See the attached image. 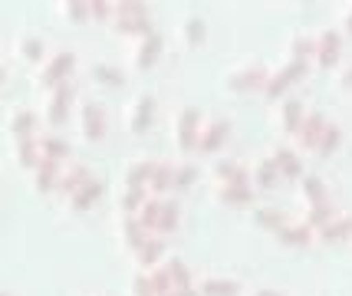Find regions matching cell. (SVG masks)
I'll list each match as a JSON object with an SVG mask.
<instances>
[{
	"label": "cell",
	"mask_w": 352,
	"mask_h": 296,
	"mask_svg": "<svg viewBox=\"0 0 352 296\" xmlns=\"http://www.w3.org/2000/svg\"><path fill=\"white\" fill-rule=\"evenodd\" d=\"M307 69H309V62L290 60L287 66H280V69H274V73L267 76V82H263L261 93L267 95V99H276V95H283V93H287V89L293 86V82H300V79L307 76Z\"/></svg>",
	"instance_id": "obj_1"
},
{
	"label": "cell",
	"mask_w": 352,
	"mask_h": 296,
	"mask_svg": "<svg viewBox=\"0 0 352 296\" xmlns=\"http://www.w3.org/2000/svg\"><path fill=\"white\" fill-rule=\"evenodd\" d=\"M201 125H204L201 109H195V106H184V109L178 112V119H175V139H178V148H182V152L198 148Z\"/></svg>",
	"instance_id": "obj_2"
},
{
	"label": "cell",
	"mask_w": 352,
	"mask_h": 296,
	"mask_svg": "<svg viewBox=\"0 0 352 296\" xmlns=\"http://www.w3.org/2000/svg\"><path fill=\"white\" fill-rule=\"evenodd\" d=\"M73 99H76V86H73V79H66L60 86H53L50 89V99H46V122L50 125H63L69 119V106H73Z\"/></svg>",
	"instance_id": "obj_3"
},
{
	"label": "cell",
	"mask_w": 352,
	"mask_h": 296,
	"mask_svg": "<svg viewBox=\"0 0 352 296\" xmlns=\"http://www.w3.org/2000/svg\"><path fill=\"white\" fill-rule=\"evenodd\" d=\"M270 76V69L263 62H250V66H241L228 76V89L230 93H254V89H263V82Z\"/></svg>",
	"instance_id": "obj_4"
},
{
	"label": "cell",
	"mask_w": 352,
	"mask_h": 296,
	"mask_svg": "<svg viewBox=\"0 0 352 296\" xmlns=\"http://www.w3.org/2000/svg\"><path fill=\"white\" fill-rule=\"evenodd\" d=\"M73 66H76V56H73L69 49H63V53H56V56H50V62L40 69V86H43V89H53V86L66 82V79L73 76Z\"/></svg>",
	"instance_id": "obj_5"
},
{
	"label": "cell",
	"mask_w": 352,
	"mask_h": 296,
	"mask_svg": "<svg viewBox=\"0 0 352 296\" xmlns=\"http://www.w3.org/2000/svg\"><path fill=\"white\" fill-rule=\"evenodd\" d=\"M230 135V119H208V122L201 125V135H198V152H204V155H214L217 148L228 141Z\"/></svg>",
	"instance_id": "obj_6"
},
{
	"label": "cell",
	"mask_w": 352,
	"mask_h": 296,
	"mask_svg": "<svg viewBox=\"0 0 352 296\" xmlns=\"http://www.w3.org/2000/svg\"><path fill=\"white\" fill-rule=\"evenodd\" d=\"M339 56H342V33L339 30H322L316 36V53H313V60L320 62L322 69H329V66H336Z\"/></svg>",
	"instance_id": "obj_7"
},
{
	"label": "cell",
	"mask_w": 352,
	"mask_h": 296,
	"mask_svg": "<svg viewBox=\"0 0 352 296\" xmlns=\"http://www.w3.org/2000/svg\"><path fill=\"white\" fill-rule=\"evenodd\" d=\"M79 115H82V135L89 141H99L106 135V109L96 102V99H86L79 106Z\"/></svg>",
	"instance_id": "obj_8"
},
{
	"label": "cell",
	"mask_w": 352,
	"mask_h": 296,
	"mask_svg": "<svg viewBox=\"0 0 352 296\" xmlns=\"http://www.w3.org/2000/svg\"><path fill=\"white\" fill-rule=\"evenodd\" d=\"M211 172H214L217 185H250V172H247L237 158H217Z\"/></svg>",
	"instance_id": "obj_9"
},
{
	"label": "cell",
	"mask_w": 352,
	"mask_h": 296,
	"mask_svg": "<svg viewBox=\"0 0 352 296\" xmlns=\"http://www.w3.org/2000/svg\"><path fill=\"white\" fill-rule=\"evenodd\" d=\"M155 119V95H138L135 102H132V112H129V128L142 135V132H148V125Z\"/></svg>",
	"instance_id": "obj_10"
},
{
	"label": "cell",
	"mask_w": 352,
	"mask_h": 296,
	"mask_svg": "<svg viewBox=\"0 0 352 296\" xmlns=\"http://www.w3.org/2000/svg\"><path fill=\"white\" fill-rule=\"evenodd\" d=\"M322 128H326V115H322V112H307V119H303V125H300L296 139H300V145H303V148L316 152Z\"/></svg>",
	"instance_id": "obj_11"
},
{
	"label": "cell",
	"mask_w": 352,
	"mask_h": 296,
	"mask_svg": "<svg viewBox=\"0 0 352 296\" xmlns=\"http://www.w3.org/2000/svg\"><path fill=\"white\" fill-rule=\"evenodd\" d=\"M102 191H106V185H102L99 178H89L86 185L76 187V191L69 194V207H73V211H89L92 204L102 198Z\"/></svg>",
	"instance_id": "obj_12"
},
{
	"label": "cell",
	"mask_w": 352,
	"mask_h": 296,
	"mask_svg": "<svg viewBox=\"0 0 352 296\" xmlns=\"http://www.w3.org/2000/svg\"><path fill=\"white\" fill-rule=\"evenodd\" d=\"M162 49H165V43H162V36H158V30L148 33V36H142L135 47V66L138 69H148V66H155V60L162 56Z\"/></svg>",
	"instance_id": "obj_13"
},
{
	"label": "cell",
	"mask_w": 352,
	"mask_h": 296,
	"mask_svg": "<svg viewBox=\"0 0 352 296\" xmlns=\"http://www.w3.org/2000/svg\"><path fill=\"white\" fill-rule=\"evenodd\" d=\"M307 119V109H303V102L300 99H283V106H280V128L287 132V135H296L300 132V125Z\"/></svg>",
	"instance_id": "obj_14"
},
{
	"label": "cell",
	"mask_w": 352,
	"mask_h": 296,
	"mask_svg": "<svg viewBox=\"0 0 352 296\" xmlns=\"http://www.w3.org/2000/svg\"><path fill=\"white\" fill-rule=\"evenodd\" d=\"M89 178H92V174H89V168H86V165H63L60 178H56V191H60V194H73V191H76V187H82Z\"/></svg>",
	"instance_id": "obj_15"
},
{
	"label": "cell",
	"mask_w": 352,
	"mask_h": 296,
	"mask_svg": "<svg viewBox=\"0 0 352 296\" xmlns=\"http://www.w3.org/2000/svg\"><path fill=\"white\" fill-rule=\"evenodd\" d=\"M63 165L60 161H50V158H40V165L33 168V187L36 191H56V178H60Z\"/></svg>",
	"instance_id": "obj_16"
},
{
	"label": "cell",
	"mask_w": 352,
	"mask_h": 296,
	"mask_svg": "<svg viewBox=\"0 0 352 296\" xmlns=\"http://www.w3.org/2000/svg\"><path fill=\"white\" fill-rule=\"evenodd\" d=\"M276 161V168H280V178H287V181H296V178H303V161H300V155L293 152V148H276L274 155H270Z\"/></svg>",
	"instance_id": "obj_17"
},
{
	"label": "cell",
	"mask_w": 352,
	"mask_h": 296,
	"mask_svg": "<svg viewBox=\"0 0 352 296\" xmlns=\"http://www.w3.org/2000/svg\"><path fill=\"white\" fill-rule=\"evenodd\" d=\"M276 181H280V168H276V161L270 155L261 158V161L254 165V172H250V185L261 187V191H270V187H276Z\"/></svg>",
	"instance_id": "obj_18"
},
{
	"label": "cell",
	"mask_w": 352,
	"mask_h": 296,
	"mask_svg": "<svg viewBox=\"0 0 352 296\" xmlns=\"http://www.w3.org/2000/svg\"><path fill=\"white\" fill-rule=\"evenodd\" d=\"M178 220H182V204L175 201V198H162V214H158V220H155L152 234H158V237L171 234V231L178 227Z\"/></svg>",
	"instance_id": "obj_19"
},
{
	"label": "cell",
	"mask_w": 352,
	"mask_h": 296,
	"mask_svg": "<svg viewBox=\"0 0 352 296\" xmlns=\"http://www.w3.org/2000/svg\"><path fill=\"white\" fill-rule=\"evenodd\" d=\"M112 27H116V33H125V36H148V33H155L152 20L148 16H119L112 14Z\"/></svg>",
	"instance_id": "obj_20"
},
{
	"label": "cell",
	"mask_w": 352,
	"mask_h": 296,
	"mask_svg": "<svg viewBox=\"0 0 352 296\" xmlns=\"http://www.w3.org/2000/svg\"><path fill=\"white\" fill-rule=\"evenodd\" d=\"M155 168H158V161L155 158H142V161H132L129 168H125V187H148L152 181Z\"/></svg>",
	"instance_id": "obj_21"
},
{
	"label": "cell",
	"mask_w": 352,
	"mask_h": 296,
	"mask_svg": "<svg viewBox=\"0 0 352 296\" xmlns=\"http://www.w3.org/2000/svg\"><path fill=\"white\" fill-rule=\"evenodd\" d=\"M162 257H165V237H158V234H152L145 244H142V247L135 250L138 266H145V270L158 266V264H162Z\"/></svg>",
	"instance_id": "obj_22"
},
{
	"label": "cell",
	"mask_w": 352,
	"mask_h": 296,
	"mask_svg": "<svg viewBox=\"0 0 352 296\" xmlns=\"http://www.w3.org/2000/svg\"><path fill=\"white\" fill-rule=\"evenodd\" d=\"M316 234H320V240H326V244L346 240V237H352V218H349V214H336L329 224H322Z\"/></svg>",
	"instance_id": "obj_23"
},
{
	"label": "cell",
	"mask_w": 352,
	"mask_h": 296,
	"mask_svg": "<svg viewBox=\"0 0 352 296\" xmlns=\"http://www.w3.org/2000/svg\"><path fill=\"white\" fill-rule=\"evenodd\" d=\"M168 191H175V165L158 161L152 181H148V194H152V198H162V194H168Z\"/></svg>",
	"instance_id": "obj_24"
},
{
	"label": "cell",
	"mask_w": 352,
	"mask_h": 296,
	"mask_svg": "<svg viewBox=\"0 0 352 296\" xmlns=\"http://www.w3.org/2000/svg\"><path fill=\"white\" fill-rule=\"evenodd\" d=\"M148 237H152V234L142 227V220H138L135 214H122V240H125V247L132 250V253H135V250L142 247Z\"/></svg>",
	"instance_id": "obj_25"
},
{
	"label": "cell",
	"mask_w": 352,
	"mask_h": 296,
	"mask_svg": "<svg viewBox=\"0 0 352 296\" xmlns=\"http://www.w3.org/2000/svg\"><path fill=\"white\" fill-rule=\"evenodd\" d=\"M198 293L201 296H237L241 293V283L230 280V277H204Z\"/></svg>",
	"instance_id": "obj_26"
},
{
	"label": "cell",
	"mask_w": 352,
	"mask_h": 296,
	"mask_svg": "<svg viewBox=\"0 0 352 296\" xmlns=\"http://www.w3.org/2000/svg\"><path fill=\"white\" fill-rule=\"evenodd\" d=\"M40 141V158H50V161H60V165H66V158H69V141L60 139V135H43Z\"/></svg>",
	"instance_id": "obj_27"
},
{
	"label": "cell",
	"mask_w": 352,
	"mask_h": 296,
	"mask_svg": "<svg viewBox=\"0 0 352 296\" xmlns=\"http://www.w3.org/2000/svg\"><path fill=\"white\" fill-rule=\"evenodd\" d=\"M254 198V185H217V201L230 204V207H241Z\"/></svg>",
	"instance_id": "obj_28"
},
{
	"label": "cell",
	"mask_w": 352,
	"mask_h": 296,
	"mask_svg": "<svg viewBox=\"0 0 352 296\" xmlns=\"http://www.w3.org/2000/svg\"><path fill=\"white\" fill-rule=\"evenodd\" d=\"M10 135H14V139H30V135H36V115H33V109H16L14 115H10Z\"/></svg>",
	"instance_id": "obj_29"
},
{
	"label": "cell",
	"mask_w": 352,
	"mask_h": 296,
	"mask_svg": "<svg viewBox=\"0 0 352 296\" xmlns=\"http://www.w3.org/2000/svg\"><path fill=\"white\" fill-rule=\"evenodd\" d=\"M300 185H303V198H307L309 207L329 201V191H326V185H322V178H316V174H303Z\"/></svg>",
	"instance_id": "obj_30"
},
{
	"label": "cell",
	"mask_w": 352,
	"mask_h": 296,
	"mask_svg": "<svg viewBox=\"0 0 352 296\" xmlns=\"http://www.w3.org/2000/svg\"><path fill=\"white\" fill-rule=\"evenodd\" d=\"M16 161H20L23 168H30V172L40 165V141H36V135L16 139Z\"/></svg>",
	"instance_id": "obj_31"
},
{
	"label": "cell",
	"mask_w": 352,
	"mask_h": 296,
	"mask_svg": "<svg viewBox=\"0 0 352 296\" xmlns=\"http://www.w3.org/2000/svg\"><path fill=\"white\" fill-rule=\"evenodd\" d=\"M280 237V244H290V247H307L309 240H313V231H309L307 224H287L283 231H276Z\"/></svg>",
	"instance_id": "obj_32"
},
{
	"label": "cell",
	"mask_w": 352,
	"mask_h": 296,
	"mask_svg": "<svg viewBox=\"0 0 352 296\" xmlns=\"http://www.w3.org/2000/svg\"><path fill=\"white\" fill-rule=\"evenodd\" d=\"M254 220H257V224H261L263 231H283V227H287V224H290V220H287V214H283V211H276V207H257V211H254Z\"/></svg>",
	"instance_id": "obj_33"
},
{
	"label": "cell",
	"mask_w": 352,
	"mask_h": 296,
	"mask_svg": "<svg viewBox=\"0 0 352 296\" xmlns=\"http://www.w3.org/2000/svg\"><path fill=\"white\" fill-rule=\"evenodd\" d=\"M333 218H336V207H333V204L326 201V204H316V207H307V218H303V224H307L309 231L316 234V231H320L322 224H329Z\"/></svg>",
	"instance_id": "obj_34"
},
{
	"label": "cell",
	"mask_w": 352,
	"mask_h": 296,
	"mask_svg": "<svg viewBox=\"0 0 352 296\" xmlns=\"http://www.w3.org/2000/svg\"><path fill=\"white\" fill-rule=\"evenodd\" d=\"M339 145H342V128H339L336 122H326V128H322V135H320V145H316V152H320V155H333Z\"/></svg>",
	"instance_id": "obj_35"
},
{
	"label": "cell",
	"mask_w": 352,
	"mask_h": 296,
	"mask_svg": "<svg viewBox=\"0 0 352 296\" xmlns=\"http://www.w3.org/2000/svg\"><path fill=\"white\" fill-rule=\"evenodd\" d=\"M145 201H148V187H125L119 207H122V214H138V207Z\"/></svg>",
	"instance_id": "obj_36"
},
{
	"label": "cell",
	"mask_w": 352,
	"mask_h": 296,
	"mask_svg": "<svg viewBox=\"0 0 352 296\" xmlns=\"http://www.w3.org/2000/svg\"><path fill=\"white\" fill-rule=\"evenodd\" d=\"M162 264H165V270L171 273L175 290H178V286H195V283H191V270H188V264H184L182 257H168V260H162Z\"/></svg>",
	"instance_id": "obj_37"
},
{
	"label": "cell",
	"mask_w": 352,
	"mask_h": 296,
	"mask_svg": "<svg viewBox=\"0 0 352 296\" xmlns=\"http://www.w3.org/2000/svg\"><path fill=\"white\" fill-rule=\"evenodd\" d=\"M92 79L102 82V86H125V73L116 69V66H109V62H96L92 66Z\"/></svg>",
	"instance_id": "obj_38"
},
{
	"label": "cell",
	"mask_w": 352,
	"mask_h": 296,
	"mask_svg": "<svg viewBox=\"0 0 352 296\" xmlns=\"http://www.w3.org/2000/svg\"><path fill=\"white\" fill-rule=\"evenodd\" d=\"M313 53H316V40H313V36H293L290 40V60L309 62Z\"/></svg>",
	"instance_id": "obj_39"
},
{
	"label": "cell",
	"mask_w": 352,
	"mask_h": 296,
	"mask_svg": "<svg viewBox=\"0 0 352 296\" xmlns=\"http://www.w3.org/2000/svg\"><path fill=\"white\" fill-rule=\"evenodd\" d=\"M148 283H152L155 296H168L171 290H175V283H171V273L165 270V264H158L148 270Z\"/></svg>",
	"instance_id": "obj_40"
},
{
	"label": "cell",
	"mask_w": 352,
	"mask_h": 296,
	"mask_svg": "<svg viewBox=\"0 0 352 296\" xmlns=\"http://www.w3.org/2000/svg\"><path fill=\"white\" fill-rule=\"evenodd\" d=\"M158 214H162V198H152V194H148V201L138 207L135 218L142 220V227H145V231L152 234V231H155V220H158Z\"/></svg>",
	"instance_id": "obj_41"
},
{
	"label": "cell",
	"mask_w": 352,
	"mask_h": 296,
	"mask_svg": "<svg viewBox=\"0 0 352 296\" xmlns=\"http://www.w3.org/2000/svg\"><path fill=\"white\" fill-rule=\"evenodd\" d=\"M20 56L27 62H40L43 60V40L40 36H23L20 40Z\"/></svg>",
	"instance_id": "obj_42"
},
{
	"label": "cell",
	"mask_w": 352,
	"mask_h": 296,
	"mask_svg": "<svg viewBox=\"0 0 352 296\" xmlns=\"http://www.w3.org/2000/svg\"><path fill=\"white\" fill-rule=\"evenodd\" d=\"M195 178H198V168L191 165V161H182V165H175V191H184V187L195 185Z\"/></svg>",
	"instance_id": "obj_43"
},
{
	"label": "cell",
	"mask_w": 352,
	"mask_h": 296,
	"mask_svg": "<svg viewBox=\"0 0 352 296\" xmlns=\"http://www.w3.org/2000/svg\"><path fill=\"white\" fill-rule=\"evenodd\" d=\"M208 36V23L201 20V16H191V20H184V40L195 47V43H201Z\"/></svg>",
	"instance_id": "obj_44"
},
{
	"label": "cell",
	"mask_w": 352,
	"mask_h": 296,
	"mask_svg": "<svg viewBox=\"0 0 352 296\" xmlns=\"http://www.w3.org/2000/svg\"><path fill=\"white\" fill-rule=\"evenodd\" d=\"M63 10H66V16H69V20H86V16H89V0H66V3H63Z\"/></svg>",
	"instance_id": "obj_45"
},
{
	"label": "cell",
	"mask_w": 352,
	"mask_h": 296,
	"mask_svg": "<svg viewBox=\"0 0 352 296\" xmlns=\"http://www.w3.org/2000/svg\"><path fill=\"white\" fill-rule=\"evenodd\" d=\"M132 296H155L152 283H148V270H142L132 277Z\"/></svg>",
	"instance_id": "obj_46"
},
{
	"label": "cell",
	"mask_w": 352,
	"mask_h": 296,
	"mask_svg": "<svg viewBox=\"0 0 352 296\" xmlns=\"http://www.w3.org/2000/svg\"><path fill=\"white\" fill-rule=\"evenodd\" d=\"M89 16L109 20V16H112V3H109V0H89Z\"/></svg>",
	"instance_id": "obj_47"
},
{
	"label": "cell",
	"mask_w": 352,
	"mask_h": 296,
	"mask_svg": "<svg viewBox=\"0 0 352 296\" xmlns=\"http://www.w3.org/2000/svg\"><path fill=\"white\" fill-rule=\"evenodd\" d=\"M168 296H201L198 286H178V290H171Z\"/></svg>",
	"instance_id": "obj_48"
},
{
	"label": "cell",
	"mask_w": 352,
	"mask_h": 296,
	"mask_svg": "<svg viewBox=\"0 0 352 296\" xmlns=\"http://www.w3.org/2000/svg\"><path fill=\"white\" fill-rule=\"evenodd\" d=\"M339 86L352 89V66H346V69H342V76H339Z\"/></svg>",
	"instance_id": "obj_49"
},
{
	"label": "cell",
	"mask_w": 352,
	"mask_h": 296,
	"mask_svg": "<svg viewBox=\"0 0 352 296\" xmlns=\"http://www.w3.org/2000/svg\"><path fill=\"white\" fill-rule=\"evenodd\" d=\"M254 296H283V293H280V290H267V286H263V290H257Z\"/></svg>",
	"instance_id": "obj_50"
},
{
	"label": "cell",
	"mask_w": 352,
	"mask_h": 296,
	"mask_svg": "<svg viewBox=\"0 0 352 296\" xmlns=\"http://www.w3.org/2000/svg\"><path fill=\"white\" fill-rule=\"evenodd\" d=\"M342 30H346V33H352V10H349V14H346V23H342Z\"/></svg>",
	"instance_id": "obj_51"
},
{
	"label": "cell",
	"mask_w": 352,
	"mask_h": 296,
	"mask_svg": "<svg viewBox=\"0 0 352 296\" xmlns=\"http://www.w3.org/2000/svg\"><path fill=\"white\" fill-rule=\"evenodd\" d=\"M3 76H7V69H3V66H0V82H3Z\"/></svg>",
	"instance_id": "obj_52"
},
{
	"label": "cell",
	"mask_w": 352,
	"mask_h": 296,
	"mask_svg": "<svg viewBox=\"0 0 352 296\" xmlns=\"http://www.w3.org/2000/svg\"><path fill=\"white\" fill-rule=\"evenodd\" d=\"M0 296H10V293H3V290H0Z\"/></svg>",
	"instance_id": "obj_53"
}]
</instances>
